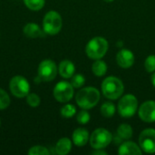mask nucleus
I'll use <instances>...</instances> for the list:
<instances>
[{"label": "nucleus", "mask_w": 155, "mask_h": 155, "mask_svg": "<svg viewBox=\"0 0 155 155\" xmlns=\"http://www.w3.org/2000/svg\"><path fill=\"white\" fill-rule=\"evenodd\" d=\"M29 155H48L50 154V151L42 145H35L31 147L28 151Z\"/></svg>", "instance_id": "b1692460"}, {"label": "nucleus", "mask_w": 155, "mask_h": 155, "mask_svg": "<svg viewBox=\"0 0 155 155\" xmlns=\"http://www.w3.org/2000/svg\"><path fill=\"white\" fill-rule=\"evenodd\" d=\"M61 115L64 118H71L73 117L75 114H76V108L75 106H74L73 104H65L61 108Z\"/></svg>", "instance_id": "4be33fe9"}, {"label": "nucleus", "mask_w": 155, "mask_h": 155, "mask_svg": "<svg viewBox=\"0 0 155 155\" xmlns=\"http://www.w3.org/2000/svg\"><path fill=\"white\" fill-rule=\"evenodd\" d=\"M101 114L104 117L111 118L115 114V106L112 103H109V102L104 103L101 106Z\"/></svg>", "instance_id": "aec40b11"}, {"label": "nucleus", "mask_w": 155, "mask_h": 155, "mask_svg": "<svg viewBox=\"0 0 155 155\" xmlns=\"http://www.w3.org/2000/svg\"><path fill=\"white\" fill-rule=\"evenodd\" d=\"M112 134L108 130L104 128H98L92 133L90 136V144L94 150L104 149L112 143Z\"/></svg>", "instance_id": "423d86ee"}, {"label": "nucleus", "mask_w": 155, "mask_h": 155, "mask_svg": "<svg viewBox=\"0 0 155 155\" xmlns=\"http://www.w3.org/2000/svg\"><path fill=\"white\" fill-rule=\"evenodd\" d=\"M117 134L123 140H129L133 136V128L130 124H123L117 129Z\"/></svg>", "instance_id": "6ab92c4d"}, {"label": "nucleus", "mask_w": 155, "mask_h": 155, "mask_svg": "<svg viewBox=\"0 0 155 155\" xmlns=\"http://www.w3.org/2000/svg\"><path fill=\"white\" fill-rule=\"evenodd\" d=\"M11 100L8 94L2 88H0V110H5L10 105Z\"/></svg>", "instance_id": "5701e85b"}, {"label": "nucleus", "mask_w": 155, "mask_h": 155, "mask_svg": "<svg viewBox=\"0 0 155 155\" xmlns=\"http://www.w3.org/2000/svg\"><path fill=\"white\" fill-rule=\"evenodd\" d=\"M139 144L141 149L146 153H155V130L145 129L139 136Z\"/></svg>", "instance_id": "9d476101"}, {"label": "nucleus", "mask_w": 155, "mask_h": 155, "mask_svg": "<svg viewBox=\"0 0 155 155\" xmlns=\"http://www.w3.org/2000/svg\"><path fill=\"white\" fill-rule=\"evenodd\" d=\"M120 155H141L142 149L135 143L133 142H124L118 150Z\"/></svg>", "instance_id": "2eb2a0df"}, {"label": "nucleus", "mask_w": 155, "mask_h": 155, "mask_svg": "<svg viewBox=\"0 0 155 155\" xmlns=\"http://www.w3.org/2000/svg\"><path fill=\"white\" fill-rule=\"evenodd\" d=\"M144 67H145V70H146L148 73H153V72H155V55L154 54L149 55V56L146 58L145 63H144Z\"/></svg>", "instance_id": "cd10ccee"}, {"label": "nucleus", "mask_w": 155, "mask_h": 155, "mask_svg": "<svg viewBox=\"0 0 155 155\" xmlns=\"http://www.w3.org/2000/svg\"><path fill=\"white\" fill-rule=\"evenodd\" d=\"M139 117L145 123L155 122V102L146 101L144 102L138 111Z\"/></svg>", "instance_id": "9b49d317"}, {"label": "nucleus", "mask_w": 155, "mask_h": 155, "mask_svg": "<svg viewBox=\"0 0 155 155\" xmlns=\"http://www.w3.org/2000/svg\"><path fill=\"white\" fill-rule=\"evenodd\" d=\"M124 90L123 82L114 76L106 77L102 84L103 94L111 100H116L122 96Z\"/></svg>", "instance_id": "f03ea898"}, {"label": "nucleus", "mask_w": 155, "mask_h": 155, "mask_svg": "<svg viewBox=\"0 0 155 155\" xmlns=\"http://www.w3.org/2000/svg\"><path fill=\"white\" fill-rule=\"evenodd\" d=\"M57 72L58 68L51 59H45L38 65V76L44 82L53 81L56 77Z\"/></svg>", "instance_id": "6e6552de"}, {"label": "nucleus", "mask_w": 155, "mask_h": 155, "mask_svg": "<svg viewBox=\"0 0 155 155\" xmlns=\"http://www.w3.org/2000/svg\"><path fill=\"white\" fill-rule=\"evenodd\" d=\"M25 6L32 11H39L45 6V0H24Z\"/></svg>", "instance_id": "412c9836"}, {"label": "nucleus", "mask_w": 155, "mask_h": 155, "mask_svg": "<svg viewBox=\"0 0 155 155\" xmlns=\"http://www.w3.org/2000/svg\"><path fill=\"white\" fill-rule=\"evenodd\" d=\"M0 125H1V120H0Z\"/></svg>", "instance_id": "2f4dec72"}, {"label": "nucleus", "mask_w": 155, "mask_h": 155, "mask_svg": "<svg viewBox=\"0 0 155 155\" xmlns=\"http://www.w3.org/2000/svg\"><path fill=\"white\" fill-rule=\"evenodd\" d=\"M26 103L31 107H38L41 104V99L38 94H28L26 95Z\"/></svg>", "instance_id": "393cba45"}, {"label": "nucleus", "mask_w": 155, "mask_h": 155, "mask_svg": "<svg viewBox=\"0 0 155 155\" xmlns=\"http://www.w3.org/2000/svg\"><path fill=\"white\" fill-rule=\"evenodd\" d=\"M138 109V101L133 94H125L118 103V112L121 116L128 118L135 114Z\"/></svg>", "instance_id": "39448f33"}, {"label": "nucleus", "mask_w": 155, "mask_h": 155, "mask_svg": "<svg viewBox=\"0 0 155 155\" xmlns=\"http://www.w3.org/2000/svg\"><path fill=\"white\" fill-rule=\"evenodd\" d=\"M9 89L11 94L16 98H24L30 92V84L24 76L15 75L9 82Z\"/></svg>", "instance_id": "0eeeda50"}, {"label": "nucleus", "mask_w": 155, "mask_h": 155, "mask_svg": "<svg viewBox=\"0 0 155 155\" xmlns=\"http://www.w3.org/2000/svg\"><path fill=\"white\" fill-rule=\"evenodd\" d=\"M92 71L94 75L96 76H103L107 72V64L101 59H97L92 65Z\"/></svg>", "instance_id": "a211bd4d"}, {"label": "nucleus", "mask_w": 155, "mask_h": 155, "mask_svg": "<svg viewBox=\"0 0 155 155\" xmlns=\"http://www.w3.org/2000/svg\"><path fill=\"white\" fill-rule=\"evenodd\" d=\"M116 61L122 68H130L134 64V55L128 49H122L116 55Z\"/></svg>", "instance_id": "f8f14e48"}, {"label": "nucleus", "mask_w": 155, "mask_h": 155, "mask_svg": "<svg viewBox=\"0 0 155 155\" xmlns=\"http://www.w3.org/2000/svg\"><path fill=\"white\" fill-rule=\"evenodd\" d=\"M55 153L59 155H66L71 152L72 142L69 138H61L55 145Z\"/></svg>", "instance_id": "f3484780"}, {"label": "nucleus", "mask_w": 155, "mask_h": 155, "mask_svg": "<svg viewBox=\"0 0 155 155\" xmlns=\"http://www.w3.org/2000/svg\"><path fill=\"white\" fill-rule=\"evenodd\" d=\"M54 97L60 103H67L74 96V86L71 83L61 81L54 88Z\"/></svg>", "instance_id": "1a4fd4ad"}, {"label": "nucleus", "mask_w": 155, "mask_h": 155, "mask_svg": "<svg viewBox=\"0 0 155 155\" xmlns=\"http://www.w3.org/2000/svg\"><path fill=\"white\" fill-rule=\"evenodd\" d=\"M90 118H91V116H90L89 113L85 109L80 111L78 113L77 116H76V120H77V122L80 124H87L90 121Z\"/></svg>", "instance_id": "bb28decb"}, {"label": "nucleus", "mask_w": 155, "mask_h": 155, "mask_svg": "<svg viewBox=\"0 0 155 155\" xmlns=\"http://www.w3.org/2000/svg\"><path fill=\"white\" fill-rule=\"evenodd\" d=\"M63 26L62 16L56 11H49L43 19V30L46 35H57Z\"/></svg>", "instance_id": "20e7f679"}, {"label": "nucleus", "mask_w": 155, "mask_h": 155, "mask_svg": "<svg viewBox=\"0 0 155 155\" xmlns=\"http://www.w3.org/2000/svg\"><path fill=\"white\" fill-rule=\"evenodd\" d=\"M72 138H73V143L79 147L84 146L90 139L89 133L84 128H77L76 130H74Z\"/></svg>", "instance_id": "4468645a"}, {"label": "nucleus", "mask_w": 155, "mask_h": 155, "mask_svg": "<svg viewBox=\"0 0 155 155\" xmlns=\"http://www.w3.org/2000/svg\"><path fill=\"white\" fill-rule=\"evenodd\" d=\"M152 83H153V85L155 87V72H153V74L152 75Z\"/></svg>", "instance_id": "c756f323"}, {"label": "nucleus", "mask_w": 155, "mask_h": 155, "mask_svg": "<svg viewBox=\"0 0 155 155\" xmlns=\"http://www.w3.org/2000/svg\"><path fill=\"white\" fill-rule=\"evenodd\" d=\"M24 34L25 36L29 38H39L45 36L46 35L44 30L41 29V27L35 24V23H28L25 25L24 29Z\"/></svg>", "instance_id": "ddd939ff"}, {"label": "nucleus", "mask_w": 155, "mask_h": 155, "mask_svg": "<svg viewBox=\"0 0 155 155\" xmlns=\"http://www.w3.org/2000/svg\"><path fill=\"white\" fill-rule=\"evenodd\" d=\"M103 149H96V151L95 152H94L93 153V154L94 155H106L107 154V153L105 152V151H102Z\"/></svg>", "instance_id": "c85d7f7f"}, {"label": "nucleus", "mask_w": 155, "mask_h": 155, "mask_svg": "<svg viewBox=\"0 0 155 155\" xmlns=\"http://www.w3.org/2000/svg\"><path fill=\"white\" fill-rule=\"evenodd\" d=\"M71 78H72L71 84L74 86V88H81L84 84V83H85V78L81 74H74Z\"/></svg>", "instance_id": "a878e982"}, {"label": "nucleus", "mask_w": 155, "mask_h": 155, "mask_svg": "<svg viewBox=\"0 0 155 155\" xmlns=\"http://www.w3.org/2000/svg\"><path fill=\"white\" fill-rule=\"evenodd\" d=\"M108 46V42L105 38L96 36L88 42L85 47V53L87 56L91 59H101L107 53Z\"/></svg>", "instance_id": "7ed1b4c3"}, {"label": "nucleus", "mask_w": 155, "mask_h": 155, "mask_svg": "<svg viewBox=\"0 0 155 155\" xmlns=\"http://www.w3.org/2000/svg\"><path fill=\"white\" fill-rule=\"evenodd\" d=\"M75 67L70 60H63L58 66V73L63 78L68 79L74 74Z\"/></svg>", "instance_id": "dca6fc26"}, {"label": "nucleus", "mask_w": 155, "mask_h": 155, "mask_svg": "<svg viewBox=\"0 0 155 155\" xmlns=\"http://www.w3.org/2000/svg\"><path fill=\"white\" fill-rule=\"evenodd\" d=\"M100 100V92L94 87H85L78 91L75 95V101L82 109H92Z\"/></svg>", "instance_id": "f257e3e1"}, {"label": "nucleus", "mask_w": 155, "mask_h": 155, "mask_svg": "<svg viewBox=\"0 0 155 155\" xmlns=\"http://www.w3.org/2000/svg\"><path fill=\"white\" fill-rule=\"evenodd\" d=\"M104 2H107V3H111V2H113L114 0H104Z\"/></svg>", "instance_id": "7c9ffc66"}]
</instances>
